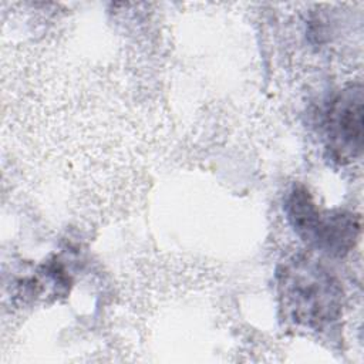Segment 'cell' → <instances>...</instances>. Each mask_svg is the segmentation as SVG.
<instances>
[{"label":"cell","mask_w":364,"mask_h":364,"mask_svg":"<svg viewBox=\"0 0 364 364\" xmlns=\"http://www.w3.org/2000/svg\"><path fill=\"white\" fill-rule=\"evenodd\" d=\"M279 307L284 318L321 331L343 313V287L336 274L310 255H294L276 273Z\"/></svg>","instance_id":"cell-1"},{"label":"cell","mask_w":364,"mask_h":364,"mask_svg":"<svg viewBox=\"0 0 364 364\" xmlns=\"http://www.w3.org/2000/svg\"><path fill=\"white\" fill-rule=\"evenodd\" d=\"M286 218L296 235L310 247L331 256L348 255L360 236V216L343 210H321L310 191L294 183L284 198Z\"/></svg>","instance_id":"cell-2"},{"label":"cell","mask_w":364,"mask_h":364,"mask_svg":"<svg viewBox=\"0 0 364 364\" xmlns=\"http://www.w3.org/2000/svg\"><path fill=\"white\" fill-rule=\"evenodd\" d=\"M364 90L361 82H351L337 91L323 114L326 146L330 156L347 164L358 159L364 139Z\"/></svg>","instance_id":"cell-3"}]
</instances>
